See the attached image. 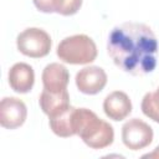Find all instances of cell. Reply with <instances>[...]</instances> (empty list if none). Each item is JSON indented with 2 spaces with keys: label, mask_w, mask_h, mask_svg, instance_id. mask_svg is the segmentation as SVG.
<instances>
[{
  "label": "cell",
  "mask_w": 159,
  "mask_h": 159,
  "mask_svg": "<svg viewBox=\"0 0 159 159\" xmlns=\"http://www.w3.org/2000/svg\"><path fill=\"white\" fill-rule=\"evenodd\" d=\"M107 52L119 70L144 76L157 67L158 40L145 24L124 22L111 31Z\"/></svg>",
  "instance_id": "cell-1"
},
{
  "label": "cell",
  "mask_w": 159,
  "mask_h": 159,
  "mask_svg": "<svg viewBox=\"0 0 159 159\" xmlns=\"http://www.w3.org/2000/svg\"><path fill=\"white\" fill-rule=\"evenodd\" d=\"M75 130L83 143L92 149L107 148L114 139L113 127L87 108H76Z\"/></svg>",
  "instance_id": "cell-2"
},
{
  "label": "cell",
  "mask_w": 159,
  "mask_h": 159,
  "mask_svg": "<svg viewBox=\"0 0 159 159\" xmlns=\"http://www.w3.org/2000/svg\"><path fill=\"white\" fill-rule=\"evenodd\" d=\"M58 58L70 65H87L96 60L97 46L94 41L83 34L63 39L56 51Z\"/></svg>",
  "instance_id": "cell-3"
},
{
  "label": "cell",
  "mask_w": 159,
  "mask_h": 159,
  "mask_svg": "<svg viewBox=\"0 0 159 159\" xmlns=\"http://www.w3.org/2000/svg\"><path fill=\"white\" fill-rule=\"evenodd\" d=\"M51 37L50 35L39 27H29L20 32L16 37L17 50L32 58H40L48 55L51 50Z\"/></svg>",
  "instance_id": "cell-4"
},
{
  "label": "cell",
  "mask_w": 159,
  "mask_h": 159,
  "mask_svg": "<svg viewBox=\"0 0 159 159\" xmlns=\"http://www.w3.org/2000/svg\"><path fill=\"white\" fill-rule=\"evenodd\" d=\"M152 127L138 118H132L122 127L123 144L130 150H140L147 148L153 142Z\"/></svg>",
  "instance_id": "cell-5"
},
{
  "label": "cell",
  "mask_w": 159,
  "mask_h": 159,
  "mask_svg": "<svg viewBox=\"0 0 159 159\" xmlns=\"http://www.w3.org/2000/svg\"><path fill=\"white\" fill-rule=\"evenodd\" d=\"M27 117L25 103L16 97H4L0 102V124L6 129L21 127Z\"/></svg>",
  "instance_id": "cell-6"
},
{
  "label": "cell",
  "mask_w": 159,
  "mask_h": 159,
  "mask_svg": "<svg viewBox=\"0 0 159 159\" xmlns=\"http://www.w3.org/2000/svg\"><path fill=\"white\" fill-rule=\"evenodd\" d=\"M76 86L84 94H97L107 84V73L98 66H88L76 75Z\"/></svg>",
  "instance_id": "cell-7"
},
{
  "label": "cell",
  "mask_w": 159,
  "mask_h": 159,
  "mask_svg": "<svg viewBox=\"0 0 159 159\" xmlns=\"http://www.w3.org/2000/svg\"><path fill=\"white\" fill-rule=\"evenodd\" d=\"M103 111L109 119L119 122L125 119L130 114L132 102L127 93L122 91H114L104 98Z\"/></svg>",
  "instance_id": "cell-8"
},
{
  "label": "cell",
  "mask_w": 159,
  "mask_h": 159,
  "mask_svg": "<svg viewBox=\"0 0 159 159\" xmlns=\"http://www.w3.org/2000/svg\"><path fill=\"white\" fill-rule=\"evenodd\" d=\"M9 84L17 93H27L35 82V72L32 67L25 62H17L9 70Z\"/></svg>",
  "instance_id": "cell-9"
},
{
  "label": "cell",
  "mask_w": 159,
  "mask_h": 159,
  "mask_svg": "<svg viewBox=\"0 0 159 159\" xmlns=\"http://www.w3.org/2000/svg\"><path fill=\"white\" fill-rule=\"evenodd\" d=\"M70 73L67 68L57 62L47 65L42 71L43 88L50 92H62L67 88Z\"/></svg>",
  "instance_id": "cell-10"
},
{
  "label": "cell",
  "mask_w": 159,
  "mask_h": 159,
  "mask_svg": "<svg viewBox=\"0 0 159 159\" xmlns=\"http://www.w3.org/2000/svg\"><path fill=\"white\" fill-rule=\"evenodd\" d=\"M75 112L76 107L68 106L58 113L48 117V123L51 130L61 138H68L76 135L75 130Z\"/></svg>",
  "instance_id": "cell-11"
},
{
  "label": "cell",
  "mask_w": 159,
  "mask_h": 159,
  "mask_svg": "<svg viewBox=\"0 0 159 159\" xmlns=\"http://www.w3.org/2000/svg\"><path fill=\"white\" fill-rule=\"evenodd\" d=\"M40 107L45 114L48 117L58 113L60 111L65 109L66 107L71 106L70 104V94L67 89L62 92H50L43 88V91L40 94L39 98Z\"/></svg>",
  "instance_id": "cell-12"
},
{
  "label": "cell",
  "mask_w": 159,
  "mask_h": 159,
  "mask_svg": "<svg viewBox=\"0 0 159 159\" xmlns=\"http://www.w3.org/2000/svg\"><path fill=\"white\" fill-rule=\"evenodd\" d=\"M140 107L145 117L159 123V87L154 92H148L143 97Z\"/></svg>",
  "instance_id": "cell-13"
},
{
  "label": "cell",
  "mask_w": 159,
  "mask_h": 159,
  "mask_svg": "<svg viewBox=\"0 0 159 159\" xmlns=\"http://www.w3.org/2000/svg\"><path fill=\"white\" fill-rule=\"evenodd\" d=\"M81 5L82 0H53V11L63 16H70L75 15Z\"/></svg>",
  "instance_id": "cell-14"
},
{
  "label": "cell",
  "mask_w": 159,
  "mask_h": 159,
  "mask_svg": "<svg viewBox=\"0 0 159 159\" xmlns=\"http://www.w3.org/2000/svg\"><path fill=\"white\" fill-rule=\"evenodd\" d=\"M36 9L45 14H52L53 11V0H32Z\"/></svg>",
  "instance_id": "cell-15"
},
{
  "label": "cell",
  "mask_w": 159,
  "mask_h": 159,
  "mask_svg": "<svg viewBox=\"0 0 159 159\" xmlns=\"http://www.w3.org/2000/svg\"><path fill=\"white\" fill-rule=\"evenodd\" d=\"M143 158H154V159H159V145L152 152V153H148V154H144Z\"/></svg>",
  "instance_id": "cell-16"
}]
</instances>
